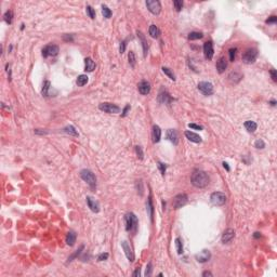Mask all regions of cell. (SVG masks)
Here are the masks:
<instances>
[{
	"label": "cell",
	"instance_id": "5b68a950",
	"mask_svg": "<svg viewBox=\"0 0 277 277\" xmlns=\"http://www.w3.org/2000/svg\"><path fill=\"white\" fill-rule=\"evenodd\" d=\"M226 195L222 192H214L210 196V200L214 206H223L226 203Z\"/></svg>",
	"mask_w": 277,
	"mask_h": 277
},
{
	"label": "cell",
	"instance_id": "4316f807",
	"mask_svg": "<svg viewBox=\"0 0 277 277\" xmlns=\"http://www.w3.org/2000/svg\"><path fill=\"white\" fill-rule=\"evenodd\" d=\"M245 128L247 129V131L248 132H254L257 130V124L254 122V121H251V120H248L245 122Z\"/></svg>",
	"mask_w": 277,
	"mask_h": 277
},
{
	"label": "cell",
	"instance_id": "816d5d0a",
	"mask_svg": "<svg viewBox=\"0 0 277 277\" xmlns=\"http://www.w3.org/2000/svg\"><path fill=\"white\" fill-rule=\"evenodd\" d=\"M140 274H141V273H140V269H136V270H135V272L133 273V276L138 277V276H140Z\"/></svg>",
	"mask_w": 277,
	"mask_h": 277
},
{
	"label": "cell",
	"instance_id": "ba28073f",
	"mask_svg": "<svg viewBox=\"0 0 277 277\" xmlns=\"http://www.w3.org/2000/svg\"><path fill=\"white\" fill-rule=\"evenodd\" d=\"M99 108L101 110H103L105 113H108V114H118L120 112V108L115 105V104L112 103H102L99 105Z\"/></svg>",
	"mask_w": 277,
	"mask_h": 277
},
{
	"label": "cell",
	"instance_id": "ffe728a7",
	"mask_svg": "<svg viewBox=\"0 0 277 277\" xmlns=\"http://www.w3.org/2000/svg\"><path fill=\"white\" fill-rule=\"evenodd\" d=\"M161 138V130L158 126H154L153 127V141L155 143H158Z\"/></svg>",
	"mask_w": 277,
	"mask_h": 277
},
{
	"label": "cell",
	"instance_id": "b9f144b4",
	"mask_svg": "<svg viewBox=\"0 0 277 277\" xmlns=\"http://www.w3.org/2000/svg\"><path fill=\"white\" fill-rule=\"evenodd\" d=\"M158 168H159V170H160V172H161V174H163V175H165V173H166V169H167V166H166L165 163H158Z\"/></svg>",
	"mask_w": 277,
	"mask_h": 277
},
{
	"label": "cell",
	"instance_id": "11a10c76",
	"mask_svg": "<svg viewBox=\"0 0 277 277\" xmlns=\"http://www.w3.org/2000/svg\"><path fill=\"white\" fill-rule=\"evenodd\" d=\"M254 237H256V238L261 237V234H260V233H254Z\"/></svg>",
	"mask_w": 277,
	"mask_h": 277
},
{
	"label": "cell",
	"instance_id": "7bdbcfd3",
	"mask_svg": "<svg viewBox=\"0 0 277 277\" xmlns=\"http://www.w3.org/2000/svg\"><path fill=\"white\" fill-rule=\"evenodd\" d=\"M82 249H83V246H81V247H80V249H79V250H77V251H76V252H75L74 254H73V256L69 257V258H68V261H67V262H71V261H73V259H74V258H76V257L78 256L79 253L81 252V250H82Z\"/></svg>",
	"mask_w": 277,
	"mask_h": 277
},
{
	"label": "cell",
	"instance_id": "5bb4252c",
	"mask_svg": "<svg viewBox=\"0 0 277 277\" xmlns=\"http://www.w3.org/2000/svg\"><path fill=\"white\" fill-rule=\"evenodd\" d=\"M138 92L143 94V95H146L151 92V85H149L148 81H145V80H142V81L138 83Z\"/></svg>",
	"mask_w": 277,
	"mask_h": 277
},
{
	"label": "cell",
	"instance_id": "7c38bea8",
	"mask_svg": "<svg viewBox=\"0 0 277 277\" xmlns=\"http://www.w3.org/2000/svg\"><path fill=\"white\" fill-rule=\"evenodd\" d=\"M213 52H214V50H213L212 42L211 41L205 42V45H204V54H205V57H206L207 60H211L212 59Z\"/></svg>",
	"mask_w": 277,
	"mask_h": 277
},
{
	"label": "cell",
	"instance_id": "836d02e7",
	"mask_svg": "<svg viewBox=\"0 0 277 277\" xmlns=\"http://www.w3.org/2000/svg\"><path fill=\"white\" fill-rule=\"evenodd\" d=\"M102 14L104 15V18H110V16H112V11L108 9V7H106V6H102Z\"/></svg>",
	"mask_w": 277,
	"mask_h": 277
},
{
	"label": "cell",
	"instance_id": "e0dca14e",
	"mask_svg": "<svg viewBox=\"0 0 277 277\" xmlns=\"http://www.w3.org/2000/svg\"><path fill=\"white\" fill-rule=\"evenodd\" d=\"M167 138L170 141V142H172L174 144V145H177L179 143V135H178V132H177V130H174V129H169L167 131Z\"/></svg>",
	"mask_w": 277,
	"mask_h": 277
},
{
	"label": "cell",
	"instance_id": "7dc6e473",
	"mask_svg": "<svg viewBox=\"0 0 277 277\" xmlns=\"http://www.w3.org/2000/svg\"><path fill=\"white\" fill-rule=\"evenodd\" d=\"M270 74H271V76H272V79H273L274 81H277V74H276V71H275V69H271V71H270Z\"/></svg>",
	"mask_w": 277,
	"mask_h": 277
},
{
	"label": "cell",
	"instance_id": "f35d334b",
	"mask_svg": "<svg viewBox=\"0 0 277 277\" xmlns=\"http://www.w3.org/2000/svg\"><path fill=\"white\" fill-rule=\"evenodd\" d=\"M254 147H257V148H264L265 147V143H264L263 140H257L256 142H254Z\"/></svg>",
	"mask_w": 277,
	"mask_h": 277
},
{
	"label": "cell",
	"instance_id": "1f68e13d",
	"mask_svg": "<svg viewBox=\"0 0 277 277\" xmlns=\"http://www.w3.org/2000/svg\"><path fill=\"white\" fill-rule=\"evenodd\" d=\"M64 131L66 132V133H68V134L74 135V136H78V132L76 131V129H75L73 126H67V127H65Z\"/></svg>",
	"mask_w": 277,
	"mask_h": 277
},
{
	"label": "cell",
	"instance_id": "8d00e7d4",
	"mask_svg": "<svg viewBox=\"0 0 277 277\" xmlns=\"http://www.w3.org/2000/svg\"><path fill=\"white\" fill-rule=\"evenodd\" d=\"M173 6H174V9L179 12V11H181L182 8H183V1H181V0H174Z\"/></svg>",
	"mask_w": 277,
	"mask_h": 277
},
{
	"label": "cell",
	"instance_id": "681fc988",
	"mask_svg": "<svg viewBox=\"0 0 277 277\" xmlns=\"http://www.w3.org/2000/svg\"><path fill=\"white\" fill-rule=\"evenodd\" d=\"M124 49H126V41H122L120 45V53H124Z\"/></svg>",
	"mask_w": 277,
	"mask_h": 277
},
{
	"label": "cell",
	"instance_id": "cb8c5ba5",
	"mask_svg": "<svg viewBox=\"0 0 277 277\" xmlns=\"http://www.w3.org/2000/svg\"><path fill=\"white\" fill-rule=\"evenodd\" d=\"M242 76L239 73H237V71H233V73H231V74L228 75V79H230V81L233 82V83H237V82H239L240 80H242Z\"/></svg>",
	"mask_w": 277,
	"mask_h": 277
},
{
	"label": "cell",
	"instance_id": "ab89813d",
	"mask_svg": "<svg viewBox=\"0 0 277 277\" xmlns=\"http://www.w3.org/2000/svg\"><path fill=\"white\" fill-rule=\"evenodd\" d=\"M236 51H237V49L236 48H232V49H230V51H228V53H230V60L232 61V62H234L235 60V57H236Z\"/></svg>",
	"mask_w": 277,
	"mask_h": 277
},
{
	"label": "cell",
	"instance_id": "8992f818",
	"mask_svg": "<svg viewBox=\"0 0 277 277\" xmlns=\"http://www.w3.org/2000/svg\"><path fill=\"white\" fill-rule=\"evenodd\" d=\"M187 195L186 194H179L173 198L172 200V206H173L174 209H179V208H182L183 206H185L187 204Z\"/></svg>",
	"mask_w": 277,
	"mask_h": 277
},
{
	"label": "cell",
	"instance_id": "d4e9b609",
	"mask_svg": "<svg viewBox=\"0 0 277 277\" xmlns=\"http://www.w3.org/2000/svg\"><path fill=\"white\" fill-rule=\"evenodd\" d=\"M148 33H149V35H151V37H153V38H158L160 36V30L156 25H151V26H149Z\"/></svg>",
	"mask_w": 277,
	"mask_h": 277
},
{
	"label": "cell",
	"instance_id": "db71d44e",
	"mask_svg": "<svg viewBox=\"0 0 277 277\" xmlns=\"http://www.w3.org/2000/svg\"><path fill=\"white\" fill-rule=\"evenodd\" d=\"M203 276H212V274L210 273V272H205V273L203 274Z\"/></svg>",
	"mask_w": 277,
	"mask_h": 277
},
{
	"label": "cell",
	"instance_id": "74e56055",
	"mask_svg": "<svg viewBox=\"0 0 277 277\" xmlns=\"http://www.w3.org/2000/svg\"><path fill=\"white\" fill-rule=\"evenodd\" d=\"M50 89V82L49 81H45L43 83V88H42V94L43 95H48V91Z\"/></svg>",
	"mask_w": 277,
	"mask_h": 277
},
{
	"label": "cell",
	"instance_id": "7a4b0ae2",
	"mask_svg": "<svg viewBox=\"0 0 277 277\" xmlns=\"http://www.w3.org/2000/svg\"><path fill=\"white\" fill-rule=\"evenodd\" d=\"M124 221H126V230L128 232H136V228H138V218L135 217L134 213L128 212L124 217Z\"/></svg>",
	"mask_w": 277,
	"mask_h": 277
},
{
	"label": "cell",
	"instance_id": "3957f363",
	"mask_svg": "<svg viewBox=\"0 0 277 277\" xmlns=\"http://www.w3.org/2000/svg\"><path fill=\"white\" fill-rule=\"evenodd\" d=\"M80 177H81V179L83 181L87 182V183L89 184V186L92 188V189H94V188L96 187V178H95V175L93 174L92 171L83 169V170L80 171Z\"/></svg>",
	"mask_w": 277,
	"mask_h": 277
},
{
	"label": "cell",
	"instance_id": "6da1fadb",
	"mask_svg": "<svg viewBox=\"0 0 277 277\" xmlns=\"http://www.w3.org/2000/svg\"><path fill=\"white\" fill-rule=\"evenodd\" d=\"M192 184L197 188H204L209 184V177L205 171L195 170L191 177Z\"/></svg>",
	"mask_w": 277,
	"mask_h": 277
},
{
	"label": "cell",
	"instance_id": "60d3db41",
	"mask_svg": "<svg viewBox=\"0 0 277 277\" xmlns=\"http://www.w3.org/2000/svg\"><path fill=\"white\" fill-rule=\"evenodd\" d=\"M135 152H136V155L140 159H143V151L141 148V146H135Z\"/></svg>",
	"mask_w": 277,
	"mask_h": 277
},
{
	"label": "cell",
	"instance_id": "4dcf8cb0",
	"mask_svg": "<svg viewBox=\"0 0 277 277\" xmlns=\"http://www.w3.org/2000/svg\"><path fill=\"white\" fill-rule=\"evenodd\" d=\"M175 247H177V251H178L179 254H182L183 253V244H182V240L180 237L175 238Z\"/></svg>",
	"mask_w": 277,
	"mask_h": 277
},
{
	"label": "cell",
	"instance_id": "484cf974",
	"mask_svg": "<svg viewBox=\"0 0 277 277\" xmlns=\"http://www.w3.org/2000/svg\"><path fill=\"white\" fill-rule=\"evenodd\" d=\"M158 100H159L160 103H170V102H171L170 95H169V94H168L166 91H165V92H163V91H161V92L159 93Z\"/></svg>",
	"mask_w": 277,
	"mask_h": 277
},
{
	"label": "cell",
	"instance_id": "e575fe53",
	"mask_svg": "<svg viewBox=\"0 0 277 277\" xmlns=\"http://www.w3.org/2000/svg\"><path fill=\"white\" fill-rule=\"evenodd\" d=\"M86 11H87V14L89 15V18H91L92 20L95 18V11H94V9H93L91 6H87Z\"/></svg>",
	"mask_w": 277,
	"mask_h": 277
},
{
	"label": "cell",
	"instance_id": "f907efd6",
	"mask_svg": "<svg viewBox=\"0 0 277 277\" xmlns=\"http://www.w3.org/2000/svg\"><path fill=\"white\" fill-rule=\"evenodd\" d=\"M129 108H130V106H129V105H127V106L124 107V114H122V116H126V115H127V113H128Z\"/></svg>",
	"mask_w": 277,
	"mask_h": 277
},
{
	"label": "cell",
	"instance_id": "ac0fdd59",
	"mask_svg": "<svg viewBox=\"0 0 277 277\" xmlns=\"http://www.w3.org/2000/svg\"><path fill=\"white\" fill-rule=\"evenodd\" d=\"M228 67V62H226V59L225 57H220L217 62V71L222 74Z\"/></svg>",
	"mask_w": 277,
	"mask_h": 277
},
{
	"label": "cell",
	"instance_id": "f6af8a7d",
	"mask_svg": "<svg viewBox=\"0 0 277 277\" xmlns=\"http://www.w3.org/2000/svg\"><path fill=\"white\" fill-rule=\"evenodd\" d=\"M108 258V253H101L99 257H98V261H104Z\"/></svg>",
	"mask_w": 277,
	"mask_h": 277
},
{
	"label": "cell",
	"instance_id": "83f0119b",
	"mask_svg": "<svg viewBox=\"0 0 277 277\" xmlns=\"http://www.w3.org/2000/svg\"><path fill=\"white\" fill-rule=\"evenodd\" d=\"M87 82H88V76H87V75H80V76H78V78H77V85H78L79 87H83L85 85H87Z\"/></svg>",
	"mask_w": 277,
	"mask_h": 277
},
{
	"label": "cell",
	"instance_id": "d6a6232c",
	"mask_svg": "<svg viewBox=\"0 0 277 277\" xmlns=\"http://www.w3.org/2000/svg\"><path fill=\"white\" fill-rule=\"evenodd\" d=\"M163 69V71L165 73V74L167 75L168 77L171 79V80H175V76H174V74H173V71H171L170 68H168V67H163L161 68Z\"/></svg>",
	"mask_w": 277,
	"mask_h": 277
},
{
	"label": "cell",
	"instance_id": "d590c367",
	"mask_svg": "<svg viewBox=\"0 0 277 277\" xmlns=\"http://www.w3.org/2000/svg\"><path fill=\"white\" fill-rule=\"evenodd\" d=\"M128 59H129V64L131 65L132 67H134V65H135V54H134V52L133 51H130L129 52V55H128Z\"/></svg>",
	"mask_w": 277,
	"mask_h": 277
},
{
	"label": "cell",
	"instance_id": "f546056e",
	"mask_svg": "<svg viewBox=\"0 0 277 277\" xmlns=\"http://www.w3.org/2000/svg\"><path fill=\"white\" fill-rule=\"evenodd\" d=\"M4 22H6L7 24H11V23H12V21H13V12H12L11 10L7 11V12L4 13Z\"/></svg>",
	"mask_w": 277,
	"mask_h": 277
},
{
	"label": "cell",
	"instance_id": "44dd1931",
	"mask_svg": "<svg viewBox=\"0 0 277 277\" xmlns=\"http://www.w3.org/2000/svg\"><path fill=\"white\" fill-rule=\"evenodd\" d=\"M95 69V63L92 61V59L87 57L85 60V71H93Z\"/></svg>",
	"mask_w": 277,
	"mask_h": 277
},
{
	"label": "cell",
	"instance_id": "52a82bcc",
	"mask_svg": "<svg viewBox=\"0 0 277 277\" xmlns=\"http://www.w3.org/2000/svg\"><path fill=\"white\" fill-rule=\"evenodd\" d=\"M146 7H147L151 13H153L155 15H158L161 11V4L157 0H147L146 1Z\"/></svg>",
	"mask_w": 277,
	"mask_h": 277
},
{
	"label": "cell",
	"instance_id": "7402d4cb",
	"mask_svg": "<svg viewBox=\"0 0 277 277\" xmlns=\"http://www.w3.org/2000/svg\"><path fill=\"white\" fill-rule=\"evenodd\" d=\"M138 37L140 38V40H141V42H142V47H143V51H144V57H146V54H147V51H148V45H147V41H146L145 37H144V35H143L141 32H138Z\"/></svg>",
	"mask_w": 277,
	"mask_h": 277
},
{
	"label": "cell",
	"instance_id": "f5cc1de1",
	"mask_svg": "<svg viewBox=\"0 0 277 277\" xmlns=\"http://www.w3.org/2000/svg\"><path fill=\"white\" fill-rule=\"evenodd\" d=\"M223 167L226 169L228 171H230V167H228V163H223Z\"/></svg>",
	"mask_w": 277,
	"mask_h": 277
},
{
	"label": "cell",
	"instance_id": "8fae6325",
	"mask_svg": "<svg viewBox=\"0 0 277 277\" xmlns=\"http://www.w3.org/2000/svg\"><path fill=\"white\" fill-rule=\"evenodd\" d=\"M121 247L124 249V254L128 258L129 261H130V262H133V261H134V254H133V251H132V249L131 247H130V245L128 244V242L124 240V242H121Z\"/></svg>",
	"mask_w": 277,
	"mask_h": 277
},
{
	"label": "cell",
	"instance_id": "bcb514c9",
	"mask_svg": "<svg viewBox=\"0 0 277 277\" xmlns=\"http://www.w3.org/2000/svg\"><path fill=\"white\" fill-rule=\"evenodd\" d=\"M188 127L192 129H196V130H203V127L201 126H199V124H188Z\"/></svg>",
	"mask_w": 277,
	"mask_h": 277
},
{
	"label": "cell",
	"instance_id": "4fadbf2b",
	"mask_svg": "<svg viewBox=\"0 0 277 277\" xmlns=\"http://www.w3.org/2000/svg\"><path fill=\"white\" fill-rule=\"evenodd\" d=\"M210 258H211V253H210L209 250H203L201 252H199L198 254H196V260L200 263H205L207 261H209Z\"/></svg>",
	"mask_w": 277,
	"mask_h": 277
},
{
	"label": "cell",
	"instance_id": "2e32d148",
	"mask_svg": "<svg viewBox=\"0 0 277 277\" xmlns=\"http://www.w3.org/2000/svg\"><path fill=\"white\" fill-rule=\"evenodd\" d=\"M87 204H88V207L90 208L91 211H93V212H99L100 211L99 203H98L94 198H92L91 196H88V197H87Z\"/></svg>",
	"mask_w": 277,
	"mask_h": 277
},
{
	"label": "cell",
	"instance_id": "277c9868",
	"mask_svg": "<svg viewBox=\"0 0 277 277\" xmlns=\"http://www.w3.org/2000/svg\"><path fill=\"white\" fill-rule=\"evenodd\" d=\"M258 57V51L254 48H249L242 54V61L246 64H252L254 63Z\"/></svg>",
	"mask_w": 277,
	"mask_h": 277
},
{
	"label": "cell",
	"instance_id": "d6986e66",
	"mask_svg": "<svg viewBox=\"0 0 277 277\" xmlns=\"http://www.w3.org/2000/svg\"><path fill=\"white\" fill-rule=\"evenodd\" d=\"M185 136L191 141V142L194 143H200L201 142V138L199 136L198 134H196L195 132L192 131H185Z\"/></svg>",
	"mask_w": 277,
	"mask_h": 277
},
{
	"label": "cell",
	"instance_id": "9a60e30c",
	"mask_svg": "<svg viewBox=\"0 0 277 277\" xmlns=\"http://www.w3.org/2000/svg\"><path fill=\"white\" fill-rule=\"evenodd\" d=\"M234 236H235L234 230H233V228H228V230L223 233V235H222L221 240H222V242H224V244H228V242H230L232 239L234 238Z\"/></svg>",
	"mask_w": 277,
	"mask_h": 277
},
{
	"label": "cell",
	"instance_id": "ee69618b",
	"mask_svg": "<svg viewBox=\"0 0 277 277\" xmlns=\"http://www.w3.org/2000/svg\"><path fill=\"white\" fill-rule=\"evenodd\" d=\"M152 262H148V264H147V266H146V272H145V275L146 276H151L152 275Z\"/></svg>",
	"mask_w": 277,
	"mask_h": 277
},
{
	"label": "cell",
	"instance_id": "603a6c76",
	"mask_svg": "<svg viewBox=\"0 0 277 277\" xmlns=\"http://www.w3.org/2000/svg\"><path fill=\"white\" fill-rule=\"evenodd\" d=\"M76 242V234L74 231H69L66 235V244L68 246H74Z\"/></svg>",
	"mask_w": 277,
	"mask_h": 277
},
{
	"label": "cell",
	"instance_id": "9c48e42d",
	"mask_svg": "<svg viewBox=\"0 0 277 277\" xmlns=\"http://www.w3.org/2000/svg\"><path fill=\"white\" fill-rule=\"evenodd\" d=\"M197 88H198V90L203 93L204 95H211L213 93V86L212 83H210V82H207V81L199 82Z\"/></svg>",
	"mask_w": 277,
	"mask_h": 277
},
{
	"label": "cell",
	"instance_id": "c3c4849f",
	"mask_svg": "<svg viewBox=\"0 0 277 277\" xmlns=\"http://www.w3.org/2000/svg\"><path fill=\"white\" fill-rule=\"evenodd\" d=\"M276 21H277V16H275V15H272L270 18H267V20H266V23H267V24H271V23H275Z\"/></svg>",
	"mask_w": 277,
	"mask_h": 277
},
{
	"label": "cell",
	"instance_id": "30bf717a",
	"mask_svg": "<svg viewBox=\"0 0 277 277\" xmlns=\"http://www.w3.org/2000/svg\"><path fill=\"white\" fill-rule=\"evenodd\" d=\"M59 53V47L55 45H48L42 49V57H55Z\"/></svg>",
	"mask_w": 277,
	"mask_h": 277
},
{
	"label": "cell",
	"instance_id": "f1b7e54d",
	"mask_svg": "<svg viewBox=\"0 0 277 277\" xmlns=\"http://www.w3.org/2000/svg\"><path fill=\"white\" fill-rule=\"evenodd\" d=\"M204 37V34L200 32H193L188 35V39L189 40H197V39H201Z\"/></svg>",
	"mask_w": 277,
	"mask_h": 277
},
{
	"label": "cell",
	"instance_id": "9f6ffc18",
	"mask_svg": "<svg viewBox=\"0 0 277 277\" xmlns=\"http://www.w3.org/2000/svg\"><path fill=\"white\" fill-rule=\"evenodd\" d=\"M270 103H271V105H273V106H275V105H276V101H271Z\"/></svg>",
	"mask_w": 277,
	"mask_h": 277
}]
</instances>
